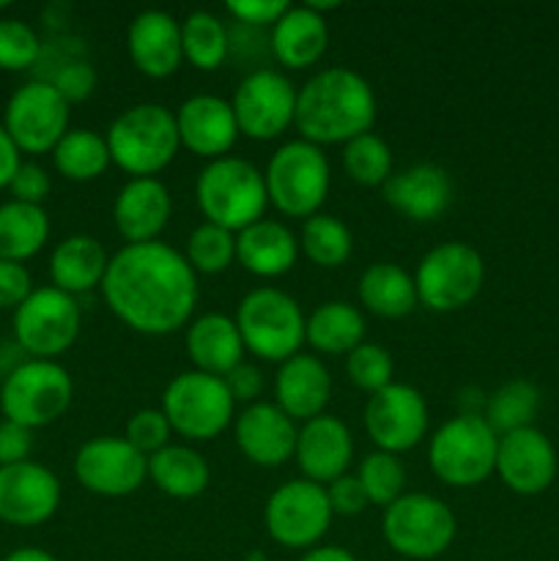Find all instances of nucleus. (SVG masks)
<instances>
[{
  "instance_id": "f257e3e1",
  "label": "nucleus",
  "mask_w": 559,
  "mask_h": 561,
  "mask_svg": "<svg viewBox=\"0 0 559 561\" xmlns=\"http://www.w3.org/2000/svg\"><path fill=\"white\" fill-rule=\"evenodd\" d=\"M102 296L132 332L162 337L190 327L197 307V274L184 252L164 241L126 244L110 257Z\"/></svg>"
},
{
  "instance_id": "f03ea898",
  "label": "nucleus",
  "mask_w": 559,
  "mask_h": 561,
  "mask_svg": "<svg viewBox=\"0 0 559 561\" xmlns=\"http://www.w3.org/2000/svg\"><path fill=\"white\" fill-rule=\"evenodd\" d=\"M376 93L354 69L332 66L312 75L296 93L294 126L312 146H345L376 124Z\"/></svg>"
},
{
  "instance_id": "7ed1b4c3",
  "label": "nucleus",
  "mask_w": 559,
  "mask_h": 561,
  "mask_svg": "<svg viewBox=\"0 0 559 561\" xmlns=\"http://www.w3.org/2000/svg\"><path fill=\"white\" fill-rule=\"evenodd\" d=\"M104 140L113 164L132 179H157L181 148L175 113L157 102L132 104L115 115Z\"/></svg>"
},
{
  "instance_id": "20e7f679",
  "label": "nucleus",
  "mask_w": 559,
  "mask_h": 561,
  "mask_svg": "<svg viewBox=\"0 0 559 561\" xmlns=\"http://www.w3.org/2000/svg\"><path fill=\"white\" fill-rule=\"evenodd\" d=\"M195 197L206 222L219 225L230 233H241L255 225L269 206L263 173L241 157L208 162L195 181Z\"/></svg>"
},
{
  "instance_id": "39448f33",
  "label": "nucleus",
  "mask_w": 559,
  "mask_h": 561,
  "mask_svg": "<svg viewBox=\"0 0 559 561\" xmlns=\"http://www.w3.org/2000/svg\"><path fill=\"white\" fill-rule=\"evenodd\" d=\"M269 206L283 217L310 219L321 214L332 184L327 153L307 140H290L280 146L263 170Z\"/></svg>"
},
{
  "instance_id": "423d86ee",
  "label": "nucleus",
  "mask_w": 559,
  "mask_h": 561,
  "mask_svg": "<svg viewBox=\"0 0 559 561\" xmlns=\"http://www.w3.org/2000/svg\"><path fill=\"white\" fill-rule=\"evenodd\" d=\"M244 348L263 362H288L301 354L307 334V318L294 296L280 288H255L241 299L236 310Z\"/></svg>"
},
{
  "instance_id": "0eeeda50",
  "label": "nucleus",
  "mask_w": 559,
  "mask_h": 561,
  "mask_svg": "<svg viewBox=\"0 0 559 561\" xmlns=\"http://www.w3.org/2000/svg\"><path fill=\"white\" fill-rule=\"evenodd\" d=\"M499 436L482 414H458L431 438L427 463L449 488H477L497 471Z\"/></svg>"
},
{
  "instance_id": "6e6552de",
  "label": "nucleus",
  "mask_w": 559,
  "mask_h": 561,
  "mask_svg": "<svg viewBox=\"0 0 559 561\" xmlns=\"http://www.w3.org/2000/svg\"><path fill=\"white\" fill-rule=\"evenodd\" d=\"M75 383L66 367L49 359H27L11 367L0 387L3 420L25 425L31 431L58 422L71 405Z\"/></svg>"
},
{
  "instance_id": "1a4fd4ad",
  "label": "nucleus",
  "mask_w": 559,
  "mask_h": 561,
  "mask_svg": "<svg viewBox=\"0 0 559 561\" xmlns=\"http://www.w3.org/2000/svg\"><path fill=\"white\" fill-rule=\"evenodd\" d=\"M455 531V513L431 493H403L398 502L384 507L381 515L384 542L406 559L427 561L442 557L453 546Z\"/></svg>"
},
{
  "instance_id": "9d476101",
  "label": "nucleus",
  "mask_w": 559,
  "mask_h": 561,
  "mask_svg": "<svg viewBox=\"0 0 559 561\" xmlns=\"http://www.w3.org/2000/svg\"><path fill=\"white\" fill-rule=\"evenodd\" d=\"M486 283V263L475 247L464 241H444L422 255L414 272L417 299L433 312H455L480 296Z\"/></svg>"
},
{
  "instance_id": "9b49d317",
  "label": "nucleus",
  "mask_w": 559,
  "mask_h": 561,
  "mask_svg": "<svg viewBox=\"0 0 559 561\" xmlns=\"http://www.w3.org/2000/svg\"><path fill=\"white\" fill-rule=\"evenodd\" d=\"M236 400L223 378L208 373H181L164 387L162 414L170 431L190 442H212L233 422Z\"/></svg>"
},
{
  "instance_id": "f8f14e48",
  "label": "nucleus",
  "mask_w": 559,
  "mask_h": 561,
  "mask_svg": "<svg viewBox=\"0 0 559 561\" xmlns=\"http://www.w3.org/2000/svg\"><path fill=\"white\" fill-rule=\"evenodd\" d=\"M82 312L75 296L58 288H36L14 310L16 345L31 359H49L66 354L80 337Z\"/></svg>"
},
{
  "instance_id": "ddd939ff",
  "label": "nucleus",
  "mask_w": 559,
  "mask_h": 561,
  "mask_svg": "<svg viewBox=\"0 0 559 561\" xmlns=\"http://www.w3.org/2000/svg\"><path fill=\"white\" fill-rule=\"evenodd\" d=\"M332 515L327 488L310 480H290L266 499L263 524L277 546L310 551L329 531Z\"/></svg>"
},
{
  "instance_id": "4468645a",
  "label": "nucleus",
  "mask_w": 559,
  "mask_h": 561,
  "mask_svg": "<svg viewBox=\"0 0 559 561\" xmlns=\"http://www.w3.org/2000/svg\"><path fill=\"white\" fill-rule=\"evenodd\" d=\"M69 107L53 82L31 80L5 102L3 129L20 153H53L60 137L69 131Z\"/></svg>"
},
{
  "instance_id": "2eb2a0df",
  "label": "nucleus",
  "mask_w": 559,
  "mask_h": 561,
  "mask_svg": "<svg viewBox=\"0 0 559 561\" xmlns=\"http://www.w3.org/2000/svg\"><path fill=\"white\" fill-rule=\"evenodd\" d=\"M296 88L283 71L255 69L233 91V107L239 135L250 140H274L296 118Z\"/></svg>"
},
{
  "instance_id": "dca6fc26",
  "label": "nucleus",
  "mask_w": 559,
  "mask_h": 561,
  "mask_svg": "<svg viewBox=\"0 0 559 561\" xmlns=\"http://www.w3.org/2000/svg\"><path fill=\"white\" fill-rule=\"evenodd\" d=\"M427 403L420 389L392 381L367 398L365 431L376 449L400 455L414 449L427 436Z\"/></svg>"
},
{
  "instance_id": "f3484780",
  "label": "nucleus",
  "mask_w": 559,
  "mask_h": 561,
  "mask_svg": "<svg viewBox=\"0 0 559 561\" xmlns=\"http://www.w3.org/2000/svg\"><path fill=\"white\" fill-rule=\"evenodd\" d=\"M75 477L85 491L96 496H129L148 480V458L137 453L126 438L99 436L77 449Z\"/></svg>"
},
{
  "instance_id": "a211bd4d",
  "label": "nucleus",
  "mask_w": 559,
  "mask_h": 561,
  "mask_svg": "<svg viewBox=\"0 0 559 561\" xmlns=\"http://www.w3.org/2000/svg\"><path fill=\"white\" fill-rule=\"evenodd\" d=\"M60 482L47 466L25 463L0 466V520L9 526H42L58 513Z\"/></svg>"
},
{
  "instance_id": "6ab92c4d",
  "label": "nucleus",
  "mask_w": 559,
  "mask_h": 561,
  "mask_svg": "<svg viewBox=\"0 0 559 561\" xmlns=\"http://www.w3.org/2000/svg\"><path fill=\"white\" fill-rule=\"evenodd\" d=\"M497 474L518 496H537L557 480V449L535 425L499 436Z\"/></svg>"
},
{
  "instance_id": "aec40b11",
  "label": "nucleus",
  "mask_w": 559,
  "mask_h": 561,
  "mask_svg": "<svg viewBox=\"0 0 559 561\" xmlns=\"http://www.w3.org/2000/svg\"><path fill=\"white\" fill-rule=\"evenodd\" d=\"M175 126H179L181 146L208 162L228 157L239 137L233 107L228 99L214 93H195L184 99L175 110Z\"/></svg>"
},
{
  "instance_id": "412c9836",
  "label": "nucleus",
  "mask_w": 559,
  "mask_h": 561,
  "mask_svg": "<svg viewBox=\"0 0 559 561\" xmlns=\"http://www.w3.org/2000/svg\"><path fill=\"white\" fill-rule=\"evenodd\" d=\"M351 458H354V438L343 420L321 414L310 422H301L294 460L305 480L329 485L338 477L349 474Z\"/></svg>"
},
{
  "instance_id": "4be33fe9",
  "label": "nucleus",
  "mask_w": 559,
  "mask_h": 561,
  "mask_svg": "<svg viewBox=\"0 0 559 561\" xmlns=\"http://www.w3.org/2000/svg\"><path fill=\"white\" fill-rule=\"evenodd\" d=\"M296 422L277 403H252L236 420V444L250 463L277 469L294 458Z\"/></svg>"
},
{
  "instance_id": "5701e85b",
  "label": "nucleus",
  "mask_w": 559,
  "mask_h": 561,
  "mask_svg": "<svg viewBox=\"0 0 559 561\" xmlns=\"http://www.w3.org/2000/svg\"><path fill=\"white\" fill-rule=\"evenodd\" d=\"M381 195L406 219L433 222L453 203V179L442 164L420 162L389 175Z\"/></svg>"
},
{
  "instance_id": "b1692460",
  "label": "nucleus",
  "mask_w": 559,
  "mask_h": 561,
  "mask_svg": "<svg viewBox=\"0 0 559 561\" xmlns=\"http://www.w3.org/2000/svg\"><path fill=\"white\" fill-rule=\"evenodd\" d=\"M126 49L137 71L153 80L175 75L184 60L181 22L162 9H146L129 22Z\"/></svg>"
},
{
  "instance_id": "393cba45",
  "label": "nucleus",
  "mask_w": 559,
  "mask_h": 561,
  "mask_svg": "<svg viewBox=\"0 0 559 561\" xmlns=\"http://www.w3.org/2000/svg\"><path fill=\"white\" fill-rule=\"evenodd\" d=\"M170 214H173V197L159 179L126 181L113 203L115 230L126 244L159 241Z\"/></svg>"
},
{
  "instance_id": "a878e982",
  "label": "nucleus",
  "mask_w": 559,
  "mask_h": 561,
  "mask_svg": "<svg viewBox=\"0 0 559 561\" xmlns=\"http://www.w3.org/2000/svg\"><path fill=\"white\" fill-rule=\"evenodd\" d=\"M332 398V376L312 354H296L283 362L274 376V403L294 422H310L327 411Z\"/></svg>"
},
{
  "instance_id": "bb28decb",
  "label": "nucleus",
  "mask_w": 559,
  "mask_h": 561,
  "mask_svg": "<svg viewBox=\"0 0 559 561\" xmlns=\"http://www.w3.org/2000/svg\"><path fill=\"white\" fill-rule=\"evenodd\" d=\"M269 47L285 69H310L323 58L329 47L327 16L318 14L307 3L288 5V11L272 25Z\"/></svg>"
},
{
  "instance_id": "cd10ccee",
  "label": "nucleus",
  "mask_w": 559,
  "mask_h": 561,
  "mask_svg": "<svg viewBox=\"0 0 559 561\" xmlns=\"http://www.w3.org/2000/svg\"><path fill=\"white\" fill-rule=\"evenodd\" d=\"M186 356L197 373L225 378L233 367L244 362V340H241L236 318L223 312H206L186 327Z\"/></svg>"
},
{
  "instance_id": "c85d7f7f",
  "label": "nucleus",
  "mask_w": 559,
  "mask_h": 561,
  "mask_svg": "<svg viewBox=\"0 0 559 561\" xmlns=\"http://www.w3.org/2000/svg\"><path fill=\"white\" fill-rule=\"evenodd\" d=\"M299 252V239L290 233L288 225L277 219L263 217L236 233V261L255 277H283L296 266Z\"/></svg>"
},
{
  "instance_id": "c756f323",
  "label": "nucleus",
  "mask_w": 559,
  "mask_h": 561,
  "mask_svg": "<svg viewBox=\"0 0 559 561\" xmlns=\"http://www.w3.org/2000/svg\"><path fill=\"white\" fill-rule=\"evenodd\" d=\"M107 263L110 255L99 239L88 233L66 236L49 255V279H53V288L80 296L102 288Z\"/></svg>"
},
{
  "instance_id": "7c9ffc66",
  "label": "nucleus",
  "mask_w": 559,
  "mask_h": 561,
  "mask_svg": "<svg viewBox=\"0 0 559 561\" xmlns=\"http://www.w3.org/2000/svg\"><path fill=\"white\" fill-rule=\"evenodd\" d=\"M356 294H360V305L367 312L387 321H398V318L411 316L420 305L417 299L414 277L406 272L398 263H373L360 274L356 283Z\"/></svg>"
},
{
  "instance_id": "2f4dec72",
  "label": "nucleus",
  "mask_w": 559,
  "mask_h": 561,
  "mask_svg": "<svg viewBox=\"0 0 559 561\" xmlns=\"http://www.w3.org/2000/svg\"><path fill=\"white\" fill-rule=\"evenodd\" d=\"M148 480L170 499H195L212 482V469L197 449L168 444L148 458Z\"/></svg>"
},
{
  "instance_id": "473e14b6",
  "label": "nucleus",
  "mask_w": 559,
  "mask_h": 561,
  "mask_svg": "<svg viewBox=\"0 0 559 561\" xmlns=\"http://www.w3.org/2000/svg\"><path fill=\"white\" fill-rule=\"evenodd\" d=\"M305 343L318 354L349 356L356 345L365 343V316L349 301H323L307 316Z\"/></svg>"
},
{
  "instance_id": "72a5a7b5",
  "label": "nucleus",
  "mask_w": 559,
  "mask_h": 561,
  "mask_svg": "<svg viewBox=\"0 0 559 561\" xmlns=\"http://www.w3.org/2000/svg\"><path fill=\"white\" fill-rule=\"evenodd\" d=\"M47 239L49 217L42 206L20 201L0 206V261H27L42 252Z\"/></svg>"
},
{
  "instance_id": "f704fd0d",
  "label": "nucleus",
  "mask_w": 559,
  "mask_h": 561,
  "mask_svg": "<svg viewBox=\"0 0 559 561\" xmlns=\"http://www.w3.org/2000/svg\"><path fill=\"white\" fill-rule=\"evenodd\" d=\"M537 411H540V389L532 381L515 378L488 394L482 403V420L491 425L497 436H507L513 431L532 427Z\"/></svg>"
},
{
  "instance_id": "c9c22d12",
  "label": "nucleus",
  "mask_w": 559,
  "mask_h": 561,
  "mask_svg": "<svg viewBox=\"0 0 559 561\" xmlns=\"http://www.w3.org/2000/svg\"><path fill=\"white\" fill-rule=\"evenodd\" d=\"M181 47H184V60H190L195 69L214 71L228 60L233 38L217 14L192 11L181 22Z\"/></svg>"
},
{
  "instance_id": "e433bc0d",
  "label": "nucleus",
  "mask_w": 559,
  "mask_h": 561,
  "mask_svg": "<svg viewBox=\"0 0 559 561\" xmlns=\"http://www.w3.org/2000/svg\"><path fill=\"white\" fill-rule=\"evenodd\" d=\"M110 162L107 140L93 129H69L53 148L55 170L69 181H96Z\"/></svg>"
},
{
  "instance_id": "4c0bfd02",
  "label": "nucleus",
  "mask_w": 559,
  "mask_h": 561,
  "mask_svg": "<svg viewBox=\"0 0 559 561\" xmlns=\"http://www.w3.org/2000/svg\"><path fill=\"white\" fill-rule=\"evenodd\" d=\"M299 250L316 266L338 268L354 252V236L345 228V222H340L332 214H316L301 225Z\"/></svg>"
},
{
  "instance_id": "58836bf2",
  "label": "nucleus",
  "mask_w": 559,
  "mask_h": 561,
  "mask_svg": "<svg viewBox=\"0 0 559 561\" xmlns=\"http://www.w3.org/2000/svg\"><path fill=\"white\" fill-rule=\"evenodd\" d=\"M343 168L360 186H384L392 175V151L387 140L373 131L354 137L343 148Z\"/></svg>"
},
{
  "instance_id": "ea45409f",
  "label": "nucleus",
  "mask_w": 559,
  "mask_h": 561,
  "mask_svg": "<svg viewBox=\"0 0 559 561\" xmlns=\"http://www.w3.org/2000/svg\"><path fill=\"white\" fill-rule=\"evenodd\" d=\"M184 257L195 274H223L236 261V233L203 222L186 236Z\"/></svg>"
},
{
  "instance_id": "a19ab883",
  "label": "nucleus",
  "mask_w": 559,
  "mask_h": 561,
  "mask_svg": "<svg viewBox=\"0 0 559 561\" xmlns=\"http://www.w3.org/2000/svg\"><path fill=\"white\" fill-rule=\"evenodd\" d=\"M356 480H360L367 502L378 504V507H389V504L403 496L406 466L398 455L376 449V453L362 458L360 469H356Z\"/></svg>"
},
{
  "instance_id": "79ce46f5",
  "label": "nucleus",
  "mask_w": 559,
  "mask_h": 561,
  "mask_svg": "<svg viewBox=\"0 0 559 561\" xmlns=\"http://www.w3.org/2000/svg\"><path fill=\"white\" fill-rule=\"evenodd\" d=\"M392 356L384 345L378 343H362L345 356V376L362 392L373 394L378 389L392 383Z\"/></svg>"
},
{
  "instance_id": "37998d69",
  "label": "nucleus",
  "mask_w": 559,
  "mask_h": 561,
  "mask_svg": "<svg viewBox=\"0 0 559 561\" xmlns=\"http://www.w3.org/2000/svg\"><path fill=\"white\" fill-rule=\"evenodd\" d=\"M42 58L38 33L22 20H0V69L25 71Z\"/></svg>"
},
{
  "instance_id": "c03bdc74",
  "label": "nucleus",
  "mask_w": 559,
  "mask_h": 561,
  "mask_svg": "<svg viewBox=\"0 0 559 561\" xmlns=\"http://www.w3.org/2000/svg\"><path fill=\"white\" fill-rule=\"evenodd\" d=\"M170 422L162 414V409H140L129 422H126V442L140 455L151 458L159 449L170 444Z\"/></svg>"
},
{
  "instance_id": "a18cd8bd",
  "label": "nucleus",
  "mask_w": 559,
  "mask_h": 561,
  "mask_svg": "<svg viewBox=\"0 0 559 561\" xmlns=\"http://www.w3.org/2000/svg\"><path fill=\"white\" fill-rule=\"evenodd\" d=\"M49 82H53L55 91H58L66 102L75 104V102H85V99H91V93L96 91L99 77H96V69H93L88 60L71 58L66 60L53 77H49Z\"/></svg>"
},
{
  "instance_id": "49530a36",
  "label": "nucleus",
  "mask_w": 559,
  "mask_h": 561,
  "mask_svg": "<svg viewBox=\"0 0 559 561\" xmlns=\"http://www.w3.org/2000/svg\"><path fill=\"white\" fill-rule=\"evenodd\" d=\"M11 201L31 203V206H42L47 201L49 190H53V181H49V173L36 162H22L20 170L14 173L9 184Z\"/></svg>"
},
{
  "instance_id": "de8ad7c7",
  "label": "nucleus",
  "mask_w": 559,
  "mask_h": 561,
  "mask_svg": "<svg viewBox=\"0 0 559 561\" xmlns=\"http://www.w3.org/2000/svg\"><path fill=\"white\" fill-rule=\"evenodd\" d=\"M285 0H230L228 14L250 27H272L288 11Z\"/></svg>"
},
{
  "instance_id": "09e8293b",
  "label": "nucleus",
  "mask_w": 559,
  "mask_h": 561,
  "mask_svg": "<svg viewBox=\"0 0 559 561\" xmlns=\"http://www.w3.org/2000/svg\"><path fill=\"white\" fill-rule=\"evenodd\" d=\"M33 290L36 288H33L31 272L22 263L0 261V307L3 310L5 307L16 310Z\"/></svg>"
},
{
  "instance_id": "8fccbe9b",
  "label": "nucleus",
  "mask_w": 559,
  "mask_h": 561,
  "mask_svg": "<svg viewBox=\"0 0 559 561\" xmlns=\"http://www.w3.org/2000/svg\"><path fill=\"white\" fill-rule=\"evenodd\" d=\"M327 496L334 515H360L370 504L365 491H362L360 480H356V474H343L334 482H329Z\"/></svg>"
},
{
  "instance_id": "3c124183",
  "label": "nucleus",
  "mask_w": 559,
  "mask_h": 561,
  "mask_svg": "<svg viewBox=\"0 0 559 561\" xmlns=\"http://www.w3.org/2000/svg\"><path fill=\"white\" fill-rule=\"evenodd\" d=\"M33 453V431L16 422H0V466L25 463Z\"/></svg>"
},
{
  "instance_id": "603ef678",
  "label": "nucleus",
  "mask_w": 559,
  "mask_h": 561,
  "mask_svg": "<svg viewBox=\"0 0 559 561\" xmlns=\"http://www.w3.org/2000/svg\"><path fill=\"white\" fill-rule=\"evenodd\" d=\"M225 387H228L230 398L236 400V403H250L252 400L261 394L263 389V376L261 370H258L255 365H247V362H241L239 367H233V370L228 373V376L223 378Z\"/></svg>"
},
{
  "instance_id": "864d4df0",
  "label": "nucleus",
  "mask_w": 559,
  "mask_h": 561,
  "mask_svg": "<svg viewBox=\"0 0 559 561\" xmlns=\"http://www.w3.org/2000/svg\"><path fill=\"white\" fill-rule=\"evenodd\" d=\"M20 164H22L20 148L14 146L9 131H5L3 124H0V190H5V186L11 184V179H14V173L20 170Z\"/></svg>"
},
{
  "instance_id": "5fc2aeb1",
  "label": "nucleus",
  "mask_w": 559,
  "mask_h": 561,
  "mask_svg": "<svg viewBox=\"0 0 559 561\" xmlns=\"http://www.w3.org/2000/svg\"><path fill=\"white\" fill-rule=\"evenodd\" d=\"M299 561H356V557L340 546H316L301 553Z\"/></svg>"
},
{
  "instance_id": "6e6d98bb",
  "label": "nucleus",
  "mask_w": 559,
  "mask_h": 561,
  "mask_svg": "<svg viewBox=\"0 0 559 561\" xmlns=\"http://www.w3.org/2000/svg\"><path fill=\"white\" fill-rule=\"evenodd\" d=\"M3 561H58V559H55L53 553L42 551V548H16V551H11Z\"/></svg>"
},
{
  "instance_id": "4d7b16f0",
  "label": "nucleus",
  "mask_w": 559,
  "mask_h": 561,
  "mask_svg": "<svg viewBox=\"0 0 559 561\" xmlns=\"http://www.w3.org/2000/svg\"><path fill=\"white\" fill-rule=\"evenodd\" d=\"M0 561H3V559H0Z\"/></svg>"
}]
</instances>
